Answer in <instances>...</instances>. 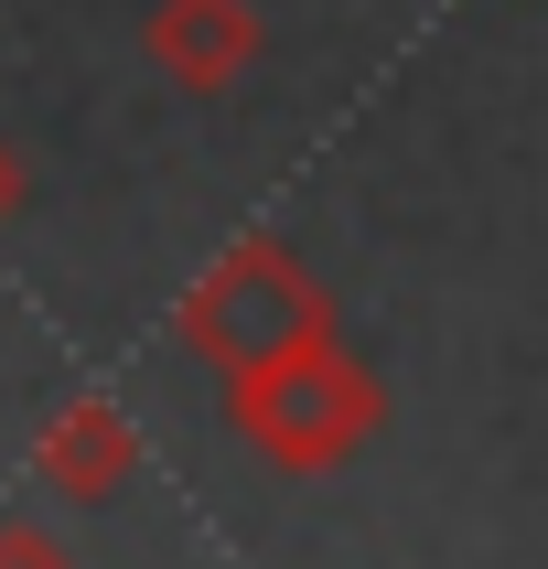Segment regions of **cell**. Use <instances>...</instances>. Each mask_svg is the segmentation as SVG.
Listing matches in <instances>:
<instances>
[{"label":"cell","instance_id":"6da1fadb","mask_svg":"<svg viewBox=\"0 0 548 569\" xmlns=\"http://www.w3.org/2000/svg\"><path fill=\"white\" fill-rule=\"evenodd\" d=\"M226 419L248 430L258 462H280V473H345L355 451L377 441L387 419V387L355 366L333 333H301V345L258 355L226 377Z\"/></svg>","mask_w":548,"mask_h":569},{"label":"cell","instance_id":"277c9868","mask_svg":"<svg viewBox=\"0 0 548 569\" xmlns=\"http://www.w3.org/2000/svg\"><path fill=\"white\" fill-rule=\"evenodd\" d=\"M151 64L183 97H216L258 64V11L248 0H161L151 11Z\"/></svg>","mask_w":548,"mask_h":569},{"label":"cell","instance_id":"7a4b0ae2","mask_svg":"<svg viewBox=\"0 0 548 569\" xmlns=\"http://www.w3.org/2000/svg\"><path fill=\"white\" fill-rule=\"evenodd\" d=\"M172 322H183V345L205 355V366L237 377V366L301 345V333H333V290H322L280 237H237L226 258H205V280L183 290Z\"/></svg>","mask_w":548,"mask_h":569},{"label":"cell","instance_id":"3957f363","mask_svg":"<svg viewBox=\"0 0 548 569\" xmlns=\"http://www.w3.org/2000/svg\"><path fill=\"white\" fill-rule=\"evenodd\" d=\"M32 462H43V483L54 495H76V506H108L129 473H140V430H129L119 398H64L54 419H43V441H32Z\"/></svg>","mask_w":548,"mask_h":569},{"label":"cell","instance_id":"8992f818","mask_svg":"<svg viewBox=\"0 0 548 569\" xmlns=\"http://www.w3.org/2000/svg\"><path fill=\"white\" fill-rule=\"evenodd\" d=\"M22 216V161H11V140H0V226Z\"/></svg>","mask_w":548,"mask_h":569},{"label":"cell","instance_id":"5b68a950","mask_svg":"<svg viewBox=\"0 0 548 569\" xmlns=\"http://www.w3.org/2000/svg\"><path fill=\"white\" fill-rule=\"evenodd\" d=\"M0 569H76V559H64L54 527H32V516H0Z\"/></svg>","mask_w":548,"mask_h":569}]
</instances>
